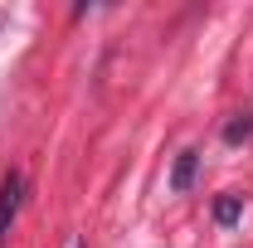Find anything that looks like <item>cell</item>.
Listing matches in <instances>:
<instances>
[{
	"label": "cell",
	"instance_id": "cell-2",
	"mask_svg": "<svg viewBox=\"0 0 253 248\" xmlns=\"http://www.w3.org/2000/svg\"><path fill=\"white\" fill-rule=\"evenodd\" d=\"M195 170H200V151H180L175 170H170V190H180V195H185V190L195 185Z\"/></svg>",
	"mask_w": 253,
	"mask_h": 248
},
{
	"label": "cell",
	"instance_id": "cell-1",
	"mask_svg": "<svg viewBox=\"0 0 253 248\" xmlns=\"http://www.w3.org/2000/svg\"><path fill=\"white\" fill-rule=\"evenodd\" d=\"M20 205H25V180H20V170H10L0 180V244L10 239V224L20 214Z\"/></svg>",
	"mask_w": 253,
	"mask_h": 248
},
{
	"label": "cell",
	"instance_id": "cell-4",
	"mask_svg": "<svg viewBox=\"0 0 253 248\" xmlns=\"http://www.w3.org/2000/svg\"><path fill=\"white\" fill-rule=\"evenodd\" d=\"M229 141H244V136H253V122L244 117V122H229V131H224Z\"/></svg>",
	"mask_w": 253,
	"mask_h": 248
},
{
	"label": "cell",
	"instance_id": "cell-3",
	"mask_svg": "<svg viewBox=\"0 0 253 248\" xmlns=\"http://www.w3.org/2000/svg\"><path fill=\"white\" fill-rule=\"evenodd\" d=\"M239 214H244V195H224V200H214V219H219V224H234Z\"/></svg>",
	"mask_w": 253,
	"mask_h": 248
}]
</instances>
